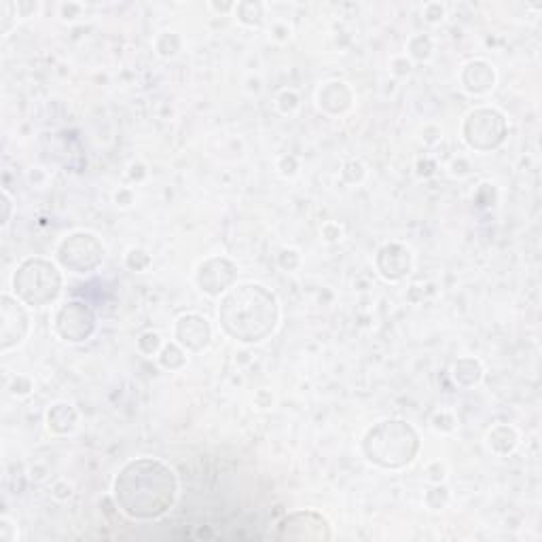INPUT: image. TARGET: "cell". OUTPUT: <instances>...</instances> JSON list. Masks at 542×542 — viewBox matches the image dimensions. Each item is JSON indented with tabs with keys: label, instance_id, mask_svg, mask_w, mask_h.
<instances>
[{
	"label": "cell",
	"instance_id": "obj_1",
	"mask_svg": "<svg viewBox=\"0 0 542 542\" xmlns=\"http://www.w3.org/2000/svg\"><path fill=\"white\" fill-rule=\"evenodd\" d=\"M115 492L123 513L134 519H153L172 507L176 477L157 460H136L117 477Z\"/></svg>",
	"mask_w": 542,
	"mask_h": 542
},
{
	"label": "cell",
	"instance_id": "obj_2",
	"mask_svg": "<svg viewBox=\"0 0 542 542\" xmlns=\"http://www.w3.org/2000/svg\"><path fill=\"white\" fill-rule=\"evenodd\" d=\"M219 316L231 337L246 343L261 341L276 327V297L263 286H240L223 299Z\"/></svg>",
	"mask_w": 542,
	"mask_h": 542
},
{
	"label": "cell",
	"instance_id": "obj_3",
	"mask_svg": "<svg viewBox=\"0 0 542 542\" xmlns=\"http://www.w3.org/2000/svg\"><path fill=\"white\" fill-rule=\"evenodd\" d=\"M365 451L373 462L396 468L413 460L418 451V437L405 422H384L369 432Z\"/></svg>",
	"mask_w": 542,
	"mask_h": 542
},
{
	"label": "cell",
	"instance_id": "obj_4",
	"mask_svg": "<svg viewBox=\"0 0 542 542\" xmlns=\"http://www.w3.org/2000/svg\"><path fill=\"white\" fill-rule=\"evenodd\" d=\"M58 269L43 259L26 261L15 274V293L28 305H47L60 293Z\"/></svg>",
	"mask_w": 542,
	"mask_h": 542
},
{
	"label": "cell",
	"instance_id": "obj_5",
	"mask_svg": "<svg viewBox=\"0 0 542 542\" xmlns=\"http://www.w3.org/2000/svg\"><path fill=\"white\" fill-rule=\"evenodd\" d=\"M504 138V119L494 111H477L466 121V140L475 149H494Z\"/></svg>",
	"mask_w": 542,
	"mask_h": 542
},
{
	"label": "cell",
	"instance_id": "obj_6",
	"mask_svg": "<svg viewBox=\"0 0 542 542\" xmlns=\"http://www.w3.org/2000/svg\"><path fill=\"white\" fill-rule=\"evenodd\" d=\"M100 259H102V246L94 240V236H85V233L72 236L60 248V261L66 267L75 269L77 274H85V271L96 267Z\"/></svg>",
	"mask_w": 542,
	"mask_h": 542
},
{
	"label": "cell",
	"instance_id": "obj_7",
	"mask_svg": "<svg viewBox=\"0 0 542 542\" xmlns=\"http://www.w3.org/2000/svg\"><path fill=\"white\" fill-rule=\"evenodd\" d=\"M58 329L70 341H83L94 331V316L83 303H70L58 316Z\"/></svg>",
	"mask_w": 542,
	"mask_h": 542
},
{
	"label": "cell",
	"instance_id": "obj_8",
	"mask_svg": "<svg viewBox=\"0 0 542 542\" xmlns=\"http://www.w3.org/2000/svg\"><path fill=\"white\" fill-rule=\"evenodd\" d=\"M178 339L191 350H202L210 339V327L200 316H185L178 322Z\"/></svg>",
	"mask_w": 542,
	"mask_h": 542
},
{
	"label": "cell",
	"instance_id": "obj_9",
	"mask_svg": "<svg viewBox=\"0 0 542 542\" xmlns=\"http://www.w3.org/2000/svg\"><path fill=\"white\" fill-rule=\"evenodd\" d=\"M233 278H236V274H233V269L225 271V274H221V276L214 274L212 261H208L200 269V286L204 288L206 293H210V295H219L221 291H225V288L233 282Z\"/></svg>",
	"mask_w": 542,
	"mask_h": 542
}]
</instances>
